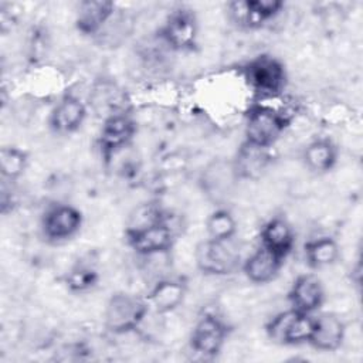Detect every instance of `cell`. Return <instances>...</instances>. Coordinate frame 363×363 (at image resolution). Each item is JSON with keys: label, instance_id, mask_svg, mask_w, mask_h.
Instances as JSON below:
<instances>
[{"label": "cell", "instance_id": "obj_6", "mask_svg": "<svg viewBox=\"0 0 363 363\" xmlns=\"http://www.w3.org/2000/svg\"><path fill=\"white\" fill-rule=\"evenodd\" d=\"M228 241L206 240L196 248L197 268L210 275H227L240 265V254Z\"/></svg>", "mask_w": 363, "mask_h": 363}, {"label": "cell", "instance_id": "obj_15", "mask_svg": "<svg viewBox=\"0 0 363 363\" xmlns=\"http://www.w3.org/2000/svg\"><path fill=\"white\" fill-rule=\"evenodd\" d=\"M294 242L292 227L282 217L271 218L261 230V245L282 259L292 251Z\"/></svg>", "mask_w": 363, "mask_h": 363}, {"label": "cell", "instance_id": "obj_8", "mask_svg": "<svg viewBox=\"0 0 363 363\" xmlns=\"http://www.w3.org/2000/svg\"><path fill=\"white\" fill-rule=\"evenodd\" d=\"M82 224L81 211L69 204H57L47 210L43 218V233L51 241H65L74 237Z\"/></svg>", "mask_w": 363, "mask_h": 363}, {"label": "cell", "instance_id": "obj_10", "mask_svg": "<svg viewBox=\"0 0 363 363\" xmlns=\"http://www.w3.org/2000/svg\"><path fill=\"white\" fill-rule=\"evenodd\" d=\"M197 23L187 9H177L167 17L163 28V41L174 50H191L196 45Z\"/></svg>", "mask_w": 363, "mask_h": 363}, {"label": "cell", "instance_id": "obj_11", "mask_svg": "<svg viewBox=\"0 0 363 363\" xmlns=\"http://www.w3.org/2000/svg\"><path fill=\"white\" fill-rule=\"evenodd\" d=\"M284 9L279 0H245L230 4V13L240 26L255 28L274 18Z\"/></svg>", "mask_w": 363, "mask_h": 363}, {"label": "cell", "instance_id": "obj_13", "mask_svg": "<svg viewBox=\"0 0 363 363\" xmlns=\"http://www.w3.org/2000/svg\"><path fill=\"white\" fill-rule=\"evenodd\" d=\"M345 339V325L333 313L313 316V329L309 342L315 349L333 352L340 347Z\"/></svg>", "mask_w": 363, "mask_h": 363}, {"label": "cell", "instance_id": "obj_9", "mask_svg": "<svg viewBox=\"0 0 363 363\" xmlns=\"http://www.w3.org/2000/svg\"><path fill=\"white\" fill-rule=\"evenodd\" d=\"M136 125L126 113H113L105 119L99 133V149L105 160L125 147L133 138Z\"/></svg>", "mask_w": 363, "mask_h": 363}, {"label": "cell", "instance_id": "obj_3", "mask_svg": "<svg viewBox=\"0 0 363 363\" xmlns=\"http://www.w3.org/2000/svg\"><path fill=\"white\" fill-rule=\"evenodd\" d=\"M313 329V315L288 309L267 323L268 337L278 345H301L309 342Z\"/></svg>", "mask_w": 363, "mask_h": 363}, {"label": "cell", "instance_id": "obj_19", "mask_svg": "<svg viewBox=\"0 0 363 363\" xmlns=\"http://www.w3.org/2000/svg\"><path fill=\"white\" fill-rule=\"evenodd\" d=\"M269 162V155L267 147H259L244 142L237 152L234 162V170L237 176L255 179L259 176Z\"/></svg>", "mask_w": 363, "mask_h": 363}, {"label": "cell", "instance_id": "obj_14", "mask_svg": "<svg viewBox=\"0 0 363 363\" xmlns=\"http://www.w3.org/2000/svg\"><path fill=\"white\" fill-rule=\"evenodd\" d=\"M86 116V108L77 96H64L50 113V126L57 133H71L81 128Z\"/></svg>", "mask_w": 363, "mask_h": 363}, {"label": "cell", "instance_id": "obj_21", "mask_svg": "<svg viewBox=\"0 0 363 363\" xmlns=\"http://www.w3.org/2000/svg\"><path fill=\"white\" fill-rule=\"evenodd\" d=\"M339 257V247L333 238L322 237L309 241L305 245V258L312 268L332 265Z\"/></svg>", "mask_w": 363, "mask_h": 363}, {"label": "cell", "instance_id": "obj_23", "mask_svg": "<svg viewBox=\"0 0 363 363\" xmlns=\"http://www.w3.org/2000/svg\"><path fill=\"white\" fill-rule=\"evenodd\" d=\"M99 275L96 269L88 264H77L65 277V284L72 292H85L96 285Z\"/></svg>", "mask_w": 363, "mask_h": 363}, {"label": "cell", "instance_id": "obj_24", "mask_svg": "<svg viewBox=\"0 0 363 363\" xmlns=\"http://www.w3.org/2000/svg\"><path fill=\"white\" fill-rule=\"evenodd\" d=\"M27 166V155L18 147H3L0 150V170L4 179L14 180L23 174Z\"/></svg>", "mask_w": 363, "mask_h": 363}, {"label": "cell", "instance_id": "obj_1", "mask_svg": "<svg viewBox=\"0 0 363 363\" xmlns=\"http://www.w3.org/2000/svg\"><path fill=\"white\" fill-rule=\"evenodd\" d=\"M147 299L135 295L119 292L109 298L105 311V325L113 333H126L135 330L149 313Z\"/></svg>", "mask_w": 363, "mask_h": 363}, {"label": "cell", "instance_id": "obj_16", "mask_svg": "<svg viewBox=\"0 0 363 363\" xmlns=\"http://www.w3.org/2000/svg\"><path fill=\"white\" fill-rule=\"evenodd\" d=\"M115 4L112 1H81L77 11V28L82 34H96L113 16Z\"/></svg>", "mask_w": 363, "mask_h": 363}, {"label": "cell", "instance_id": "obj_12", "mask_svg": "<svg viewBox=\"0 0 363 363\" xmlns=\"http://www.w3.org/2000/svg\"><path fill=\"white\" fill-rule=\"evenodd\" d=\"M325 298L320 279L313 274L299 275L289 291V302L292 309L301 313H313L320 308Z\"/></svg>", "mask_w": 363, "mask_h": 363}, {"label": "cell", "instance_id": "obj_17", "mask_svg": "<svg viewBox=\"0 0 363 363\" xmlns=\"http://www.w3.org/2000/svg\"><path fill=\"white\" fill-rule=\"evenodd\" d=\"M284 259L259 245L244 262L242 269L247 278L254 284H267L272 281L282 267Z\"/></svg>", "mask_w": 363, "mask_h": 363}, {"label": "cell", "instance_id": "obj_2", "mask_svg": "<svg viewBox=\"0 0 363 363\" xmlns=\"http://www.w3.org/2000/svg\"><path fill=\"white\" fill-rule=\"evenodd\" d=\"M288 126V118L265 105L250 109L245 122V142L269 149Z\"/></svg>", "mask_w": 363, "mask_h": 363}, {"label": "cell", "instance_id": "obj_22", "mask_svg": "<svg viewBox=\"0 0 363 363\" xmlns=\"http://www.w3.org/2000/svg\"><path fill=\"white\" fill-rule=\"evenodd\" d=\"M206 228L208 238L216 241H228L233 240L237 230V224L228 210L220 208L210 214L206 223Z\"/></svg>", "mask_w": 363, "mask_h": 363}, {"label": "cell", "instance_id": "obj_20", "mask_svg": "<svg viewBox=\"0 0 363 363\" xmlns=\"http://www.w3.org/2000/svg\"><path fill=\"white\" fill-rule=\"evenodd\" d=\"M337 159V149L329 139H316L303 152L306 167L315 173L330 170Z\"/></svg>", "mask_w": 363, "mask_h": 363}, {"label": "cell", "instance_id": "obj_4", "mask_svg": "<svg viewBox=\"0 0 363 363\" xmlns=\"http://www.w3.org/2000/svg\"><path fill=\"white\" fill-rule=\"evenodd\" d=\"M126 235L128 244L132 247V250L143 257L166 254L170 251L174 241L173 228L169 225L164 217L152 224L132 227L128 230Z\"/></svg>", "mask_w": 363, "mask_h": 363}, {"label": "cell", "instance_id": "obj_5", "mask_svg": "<svg viewBox=\"0 0 363 363\" xmlns=\"http://www.w3.org/2000/svg\"><path fill=\"white\" fill-rule=\"evenodd\" d=\"M250 86L261 95H278L286 82L285 68L279 60L271 55H258L244 68Z\"/></svg>", "mask_w": 363, "mask_h": 363}, {"label": "cell", "instance_id": "obj_18", "mask_svg": "<svg viewBox=\"0 0 363 363\" xmlns=\"http://www.w3.org/2000/svg\"><path fill=\"white\" fill-rule=\"evenodd\" d=\"M184 294L186 288L183 282L177 279H162L152 288L147 302L157 313H167L182 303Z\"/></svg>", "mask_w": 363, "mask_h": 363}, {"label": "cell", "instance_id": "obj_7", "mask_svg": "<svg viewBox=\"0 0 363 363\" xmlns=\"http://www.w3.org/2000/svg\"><path fill=\"white\" fill-rule=\"evenodd\" d=\"M227 337V326L221 318L213 313H207L199 319L191 336V349L203 356H216Z\"/></svg>", "mask_w": 363, "mask_h": 363}]
</instances>
